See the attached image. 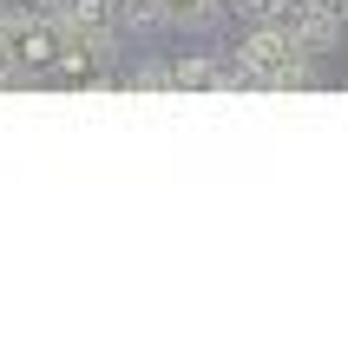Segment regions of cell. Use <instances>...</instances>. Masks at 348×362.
<instances>
[{
    "mask_svg": "<svg viewBox=\"0 0 348 362\" xmlns=\"http://www.w3.org/2000/svg\"><path fill=\"white\" fill-rule=\"evenodd\" d=\"M282 27H289V40L302 53H329L335 40H342V13L329 7V0H289V13H282Z\"/></svg>",
    "mask_w": 348,
    "mask_h": 362,
    "instance_id": "6da1fadb",
    "label": "cell"
},
{
    "mask_svg": "<svg viewBox=\"0 0 348 362\" xmlns=\"http://www.w3.org/2000/svg\"><path fill=\"white\" fill-rule=\"evenodd\" d=\"M119 13H125V27H138V33L171 27V7H164V0H119Z\"/></svg>",
    "mask_w": 348,
    "mask_h": 362,
    "instance_id": "7a4b0ae2",
    "label": "cell"
},
{
    "mask_svg": "<svg viewBox=\"0 0 348 362\" xmlns=\"http://www.w3.org/2000/svg\"><path fill=\"white\" fill-rule=\"evenodd\" d=\"M236 20H250V27H263V20H282L289 13V0H230Z\"/></svg>",
    "mask_w": 348,
    "mask_h": 362,
    "instance_id": "3957f363",
    "label": "cell"
},
{
    "mask_svg": "<svg viewBox=\"0 0 348 362\" xmlns=\"http://www.w3.org/2000/svg\"><path fill=\"white\" fill-rule=\"evenodd\" d=\"M329 7H335V13H348V0H329Z\"/></svg>",
    "mask_w": 348,
    "mask_h": 362,
    "instance_id": "277c9868",
    "label": "cell"
}]
</instances>
